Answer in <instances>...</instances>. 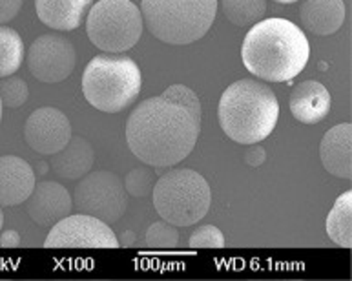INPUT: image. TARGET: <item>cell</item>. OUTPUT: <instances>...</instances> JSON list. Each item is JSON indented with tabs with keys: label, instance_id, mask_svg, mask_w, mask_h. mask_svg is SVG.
Returning a JSON list of instances; mask_svg holds the SVG:
<instances>
[{
	"label": "cell",
	"instance_id": "cell-20",
	"mask_svg": "<svg viewBox=\"0 0 352 281\" xmlns=\"http://www.w3.org/2000/svg\"><path fill=\"white\" fill-rule=\"evenodd\" d=\"M24 58V44L21 35L11 27L0 26V79L10 77L21 68Z\"/></svg>",
	"mask_w": 352,
	"mask_h": 281
},
{
	"label": "cell",
	"instance_id": "cell-14",
	"mask_svg": "<svg viewBox=\"0 0 352 281\" xmlns=\"http://www.w3.org/2000/svg\"><path fill=\"white\" fill-rule=\"evenodd\" d=\"M323 168L331 175L352 179V124L343 122L331 128L320 144Z\"/></svg>",
	"mask_w": 352,
	"mask_h": 281
},
{
	"label": "cell",
	"instance_id": "cell-13",
	"mask_svg": "<svg viewBox=\"0 0 352 281\" xmlns=\"http://www.w3.org/2000/svg\"><path fill=\"white\" fill-rule=\"evenodd\" d=\"M35 188V174L28 161L16 155L0 157V205L15 207L28 201Z\"/></svg>",
	"mask_w": 352,
	"mask_h": 281
},
{
	"label": "cell",
	"instance_id": "cell-5",
	"mask_svg": "<svg viewBox=\"0 0 352 281\" xmlns=\"http://www.w3.org/2000/svg\"><path fill=\"white\" fill-rule=\"evenodd\" d=\"M217 0H142L141 15L153 37L172 46L199 41L216 19Z\"/></svg>",
	"mask_w": 352,
	"mask_h": 281
},
{
	"label": "cell",
	"instance_id": "cell-2",
	"mask_svg": "<svg viewBox=\"0 0 352 281\" xmlns=\"http://www.w3.org/2000/svg\"><path fill=\"white\" fill-rule=\"evenodd\" d=\"M310 57L305 33L285 19H265L254 24L241 46L245 68L268 82H287L300 75Z\"/></svg>",
	"mask_w": 352,
	"mask_h": 281
},
{
	"label": "cell",
	"instance_id": "cell-4",
	"mask_svg": "<svg viewBox=\"0 0 352 281\" xmlns=\"http://www.w3.org/2000/svg\"><path fill=\"white\" fill-rule=\"evenodd\" d=\"M141 69L126 55H97L82 75V93L99 112L117 113L141 93Z\"/></svg>",
	"mask_w": 352,
	"mask_h": 281
},
{
	"label": "cell",
	"instance_id": "cell-31",
	"mask_svg": "<svg viewBox=\"0 0 352 281\" xmlns=\"http://www.w3.org/2000/svg\"><path fill=\"white\" fill-rule=\"evenodd\" d=\"M0 121H2V101H0Z\"/></svg>",
	"mask_w": 352,
	"mask_h": 281
},
{
	"label": "cell",
	"instance_id": "cell-7",
	"mask_svg": "<svg viewBox=\"0 0 352 281\" xmlns=\"http://www.w3.org/2000/svg\"><path fill=\"white\" fill-rule=\"evenodd\" d=\"M86 33L104 54L128 52L141 38V10L132 0H100L89 10Z\"/></svg>",
	"mask_w": 352,
	"mask_h": 281
},
{
	"label": "cell",
	"instance_id": "cell-12",
	"mask_svg": "<svg viewBox=\"0 0 352 281\" xmlns=\"http://www.w3.org/2000/svg\"><path fill=\"white\" fill-rule=\"evenodd\" d=\"M74 201L69 192L55 181H43L28 197V216L38 227H53L69 216Z\"/></svg>",
	"mask_w": 352,
	"mask_h": 281
},
{
	"label": "cell",
	"instance_id": "cell-25",
	"mask_svg": "<svg viewBox=\"0 0 352 281\" xmlns=\"http://www.w3.org/2000/svg\"><path fill=\"white\" fill-rule=\"evenodd\" d=\"M188 243L192 249H223L225 238L219 228L214 225H203L192 232Z\"/></svg>",
	"mask_w": 352,
	"mask_h": 281
},
{
	"label": "cell",
	"instance_id": "cell-29",
	"mask_svg": "<svg viewBox=\"0 0 352 281\" xmlns=\"http://www.w3.org/2000/svg\"><path fill=\"white\" fill-rule=\"evenodd\" d=\"M274 2H278V4H294L298 0H274Z\"/></svg>",
	"mask_w": 352,
	"mask_h": 281
},
{
	"label": "cell",
	"instance_id": "cell-30",
	"mask_svg": "<svg viewBox=\"0 0 352 281\" xmlns=\"http://www.w3.org/2000/svg\"><path fill=\"white\" fill-rule=\"evenodd\" d=\"M2 225H4V214H2V208H0V230H2Z\"/></svg>",
	"mask_w": 352,
	"mask_h": 281
},
{
	"label": "cell",
	"instance_id": "cell-16",
	"mask_svg": "<svg viewBox=\"0 0 352 281\" xmlns=\"http://www.w3.org/2000/svg\"><path fill=\"white\" fill-rule=\"evenodd\" d=\"M300 19L310 33L320 37L332 35L345 22V4L343 0H303Z\"/></svg>",
	"mask_w": 352,
	"mask_h": 281
},
{
	"label": "cell",
	"instance_id": "cell-15",
	"mask_svg": "<svg viewBox=\"0 0 352 281\" xmlns=\"http://www.w3.org/2000/svg\"><path fill=\"white\" fill-rule=\"evenodd\" d=\"M290 112L303 124H318L331 112V93L318 80H303L289 97Z\"/></svg>",
	"mask_w": 352,
	"mask_h": 281
},
{
	"label": "cell",
	"instance_id": "cell-28",
	"mask_svg": "<svg viewBox=\"0 0 352 281\" xmlns=\"http://www.w3.org/2000/svg\"><path fill=\"white\" fill-rule=\"evenodd\" d=\"M265 159H267V154H265L261 148H250L247 154H245V161H247V165L250 166H259Z\"/></svg>",
	"mask_w": 352,
	"mask_h": 281
},
{
	"label": "cell",
	"instance_id": "cell-27",
	"mask_svg": "<svg viewBox=\"0 0 352 281\" xmlns=\"http://www.w3.org/2000/svg\"><path fill=\"white\" fill-rule=\"evenodd\" d=\"M21 245V236L16 230H6L0 236V247H4V249H16Z\"/></svg>",
	"mask_w": 352,
	"mask_h": 281
},
{
	"label": "cell",
	"instance_id": "cell-6",
	"mask_svg": "<svg viewBox=\"0 0 352 281\" xmlns=\"http://www.w3.org/2000/svg\"><path fill=\"white\" fill-rule=\"evenodd\" d=\"M152 196L159 216L174 227L197 223L206 216L212 201L206 179L190 168H177L164 174L153 186Z\"/></svg>",
	"mask_w": 352,
	"mask_h": 281
},
{
	"label": "cell",
	"instance_id": "cell-11",
	"mask_svg": "<svg viewBox=\"0 0 352 281\" xmlns=\"http://www.w3.org/2000/svg\"><path fill=\"white\" fill-rule=\"evenodd\" d=\"M24 137L37 154L53 155L60 152L72 139V124L57 108H38L28 117Z\"/></svg>",
	"mask_w": 352,
	"mask_h": 281
},
{
	"label": "cell",
	"instance_id": "cell-1",
	"mask_svg": "<svg viewBox=\"0 0 352 281\" xmlns=\"http://www.w3.org/2000/svg\"><path fill=\"white\" fill-rule=\"evenodd\" d=\"M201 132V102L194 90L172 85L139 102L126 122V141L137 159L168 168L192 154Z\"/></svg>",
	"mask_w": 352,
	"mask_h": 281
},
{
	"label": "cell",
	"instance_id": "cell-8",
	"mask_svg": "<svg viewBox=\"0 0 352 281\" xmlns=\"http://www.w3.org/2000/svg\"><path fill=\"white\" fill-rule=\"evenodd\" d=\"M128 192L119 175L108 170L86 174L75 188V208L104 223H116L126 212Z\"/></svg>",
	"mask_w": 352,
	"mask_h": 281
},
{
	"label": "cell",
	"instance_id": "cell-10",
	"mask_svg": "<svg viewBox=\"0 0 352 281\" xmlns=\"http://www.w3.org/2000/svg\"><path fill=\"white\" fill-rule=\"evenodd\" d=\"M77 54L74 44L63 35L47 33L35 38L28 52V68L41 82L55 85L63 82L74 74Z\"/></svg>",
	"mask_w": 352,
	"mask_h": 281
},
{
	"label": "cell",
	"instance_id": "cell-23",
	"mask_svg": "<svg viewBox=\"0 0 352 281\" xmlns=\"http://www.w3.org/2000/svg\"><path fill=\"white\" fill-rule=\"evenodd\" d=\"M30 97L28 85L21 77H8L0 85V101L6 108H21Z\"/></svg>",
	"mask_w": 352,
	"mask_h": 281
},
{
	"label": "cell",
	"instance_id": "cell-17",
	"mask_svg": "<svg viewBox=\"0 0 352 281\" xmlns=\"http://www.w3.org/2000/svg\"><path fill=\"white\" fill-rule=\"evenodd\" d=\"M91 2L94 0H35V10L47 27L72 32L82 24Z\"/></svg>",
	"mask_w": 352,
	"mask_h": 281
},
{
	"label": "cell",
	"instance_id": "cell-9",
	"mask_svg": "<svg viewBox=\"0 0 352 281\" xmlns=\"http://www.w3.org/2000/svg\"><path fill=\"white\" fill-rule=\"evenodd\" d=\"M44 245L46 249H117L119 239L104 221L75 214L53 225Z\"/></svg>",
	"mask_w": 352,
	"mask_h": 281
},
{
	"label": "cell",
	"instance_id": "cell-26",
	"mask_svg": "<svg viewBox=\"0 0 352 281\" xmlns=\"http://www.w3.org/2000/svg\"><path fill=\"white\" fill-rule=\"evenodd\" d=\"M24 0H0V26L13 21L22 8Z\"/></svg>",
	"mask_w": 352,
	"mask_h": 281
},
{
	"label": "cell",
	"instance_id": "cell-22",
	"mask_svg": "<svg viewBox=\"0 0 352 281\" xmlns=\"http://www.w3.org/2000/svg\"><path fill=\"white\" fill-rule=\"evenodd\" d=\"M146 245L150 249L157 250H170L175 249L179 243L177 228L168 221H157L146 230Z\"/></svg>",
	"mask_w": 352,
	"mask_h": 281
},
{
	"label": "cell",
	"instance_id": "cell-3",
	"mask_svg": "<svg viewBox=\"0 0 352 281\" xmlns=\"http://www.w3.org/2000/svg\"><path fill=\"white\" fill-rule=\"evenodd\" d=\"M217 117L226 137L239 144H256L274 132L279 119V102L267 85L241 79L223 91Z\"/></svg>",
	"mask_w": 352,
	"mask_h": 281
},
{
	"label": "cell",
	"instance_id": "cell-21",
	"mask_svg": "<svg viewBox=\"0 0 352 281\" xmlns=\"http://www.w3.org/2000/svg\"><path fill=\"white\" fill-rule=\"evenodd\" d=\"M223 13L236 26H250L265 16L267 0H223Z\"/></svg>",
	"mask_w": 352,
	"mask_h": 281
},
{
	"label": "cell",
	"instance_id": "cell-24",
	"mask_svg": "<svg viewBox=\"0 0 352 281\" xmlns=\"http://www.w3.org/2000/svg\"><path fill=\"white\" fill-rule=\"evenodd\" d=\"M155 179L153 174L148 168H133L128 172L124 179V188L130 196L133 197H146L153 192Z\"/></svg>",
	"mask_w": 352,
	"mask_h": 281
},
{
	"label": "cell",
	"instance_id": "cell-18",
	"mask_svg": "<svg viewBox=\"0 0 352 281\" xmlns=\"http://www.w3.org/2000/svg\"><path fill=\"white\" fill-rule=\"evenodd\" d=\"M95 163L94 146L85 137H72L68 144L60 152L53 154L52 168L53 172L64 179L75 181L82 179Z\"/></svg>",
	"mask_w": 352,
	"mask_h": 281
},
{
	"label": "cell",
	"instance_id": "cell-19",
	"mask_svg": "<svg viewBox=\"0 0 352 281\" xmlns=\"http://www.w3.org/2000/svg\"><path fill=\"white\" fill-rule=\"evenodd\" d=\"M327 234L332 243L342 249L352 247V192L347 190L338 197L327 218Z\"/></svg>",
	"mask_w": 352,
	"mask_h": 281
}]
</instances>
